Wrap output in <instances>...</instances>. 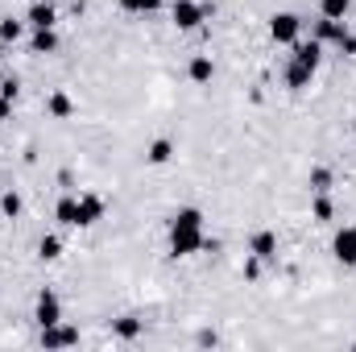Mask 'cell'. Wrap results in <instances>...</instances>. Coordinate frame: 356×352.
<instances>
[{
  "label": "cell",
  "instance_id": "obj_3",
  "mask_svg": "<svg viewBox=\"0 0 356 352\" xmlns=\"http://www.w3.org/2000/svg\"><path fill=\"white\" fill-rule=\"evenodd\" d=\"M298 33H302L298 13H273V17H269V38H273L277 46H294Z\"/></svg>",
  "mask_w": 356,
  "mask_h": 352
},
{
  "label": "cell",
  "instance_id": "obj_22",
  "mask_svg": "<svg viewBox=\"0 0 356 352\" xmlns=\"http://www.w3.org/2000/svg\"><path fill=\"white\" fill-rule=\"evenodd\" d=\"M21 33H25V21H17V17L0 21V42H21Z\"/></svg>",
  "mask_w": 356,
  "mask_h": 352
},
{
  "label": "cell",
  "instance_id": "obj_14",
  "mask_svg": "<svg viewBox=\"0 0 356 352\" xmlns=\"http://www.w3.org/2000/svg\"><path fill=\"white\" fill-rule=\"evenodd\" d=\"M311 220H315V224H332V220H336V203H332L327 191H315V199H311Z\"/></svg>",
  "mask_w": 356,
  "mask_h": 352
},
{
  "label": "cell",
  "instance_id": "obj_2",
  "mask_svg": "<svg viewBox=\"0 0 356 352\" xmlns=\"http://www.w3.org/2000/svg\"><path fill=\"white\" fill-rule=\"evenodd\" d=\"M170 21H175V29L191 33V29H199L207 21V4H199V0H175L170 4Z\"/></svg>",
  "mask_w": 356,
  "mask_h": 352
},
{
  "label": "cell",
  "instance_id": "obj_8",
  "mask_svg": "<svg viewBox=\"0 0 356 352\" xmlns=\"http://www.w3.org/2000/svg\"><path fill=\"white\" fill-rule=\"evenodd\" d=\"M42 344L46 349H71V344H79V328H63V323L42 328Z\"/></svg>",
  "mask_w": 356,
  "mask_h": 352
},
{
  "label": "cell",
  "instance_id": "obj_19",
  "mask_svg": "<svg viewBox=\"0 0 356 352\" xmlns=\"http://www.w3.org/2000/svg\"><path fill=\"white\" fill-rule=\"evenodd\" d=\"M353 8V0H319V17H332V21H344Z\"/></svg>",
  "mask_w": 356,
  "mask_h": 352
},
{
  "label": "cell",
  "instance_id": "obj_29",
  "mask_svg": "<svg viewBox=\"0 0 356 352\" xmlns=\"http://www.w3.org/2000/svg\"><path fill=\"white\" fill-rule=\"evenodd\" d=\"M353 133H356V120H353Z\"/></svg>",
  "mask_w": 356,
  "mask_h": 352
},
{
  "label": "cell",
  "instance_id": "obj_20",
  "mask_svg": "<svg viewBox=\"0 0 356 352\" xmlns=\"http://www.w3.org/2000/svg\"><path fill=\"white\" fill-rule=\"evenodd\" d=\"M0 211H4L8 220H17V216L25 211V199H21L17 191H4V195H0Z\"/></svg>",
  "mask_w": 356,
  "mask_h": 352
},
{
  "label": "cell",
  "instance_id": "obj_5",
  "mask_svg": "<svg viewBox=\"0 0 356 352\" xmlns=\"http://www.w3.org/2000/svg\"><path fill=\"white\" fill-rule=\"evenodd\" d=\"M332 257L340 265H356V224L340 228V232L332 237Z\"/></svg>",
  "mask_w": 356,
  "mask_h": 352
},
{
  "label": "cell",
  "instance_id": "obj_16",
  "mask_svg": "<svg viewBox=\"0 0 356 352\" xmlns=\"http://www.w3.org/2000/svg\"><path fill=\"white\" fill-rule=\"evenodd\" d=\"M170 158H175V141H170V137L149 141V150H145V162H149V166H166Z\"/></svg>",
  "mask_w": 356,
  "mask_h": 352
},
{
  "label": "cell",
  "instance_id": "obj_11",
  "mask_svg": "<svg viewBox=\"0 0 356 352\" xmlns=\"http://www.w3.org/2000/svg\"><path fill=\"white\" fill-rule=\"evenodd\" d=\"M211 75H216L211 54H195V58L186 63V79H191V83H211Z\"/></svg>",
  "mask_w": 356,
  "mask_h": 352
},
{
  "label": "cell",
  "instance_id": "obj_10",
  "mask_svg": "<svg viewBox=\"0 0 356 352\" xmlns=\"http://www.w3.org/2000/svg\"><path fill=\"white\" fill-rule=\"evenodd\" d=\"M54 21H58V8H54L50 0H33V4H29V25H33V29H50Z\"/></svg>",
  "mask_w": 356,
  "mask_h": 352
},
{
  "label": "cell",
  "instance_id": "obj_25",
  "mask_svg": "<svg viewBox=\"0 0 356 352\" xmlns=\"http://www.w3.org/2000/svg\"><path fill=\"white\" fill-rule=\"evenodd\" d=\"M245 278H249V282H257V278H261V257H253V253H249V262H245Z\"/></svg>",
  "mask_w": 356,
  "mask_h": 352
},
{
  "label": "cell",
  "instance_id": "obj_18",
  "mask_svg": "<svg viewBox=\"0 0 356 352\" xmlns=\"http://www.w3.org/2000/svg\"><path fill=\"white\" fill-rule=\"evenodd\" d=\"M112 332H116L120 340H137V336L145 332V323H141L137 315H120V319H112Z\"/></svg>",
  "mask_w": 356,
  "mask_h": 352
},
{
  "label": "cell",
  "instance_id": "obj_21",
  "mask_svg": "<svg viewBox=\"0 0 356 352\" xmlns=\"http://www.w3.org/2000/svg\"><path fill=\"white\" fill-rule=\"evenodd\" d=\"M38 257H42V262H58V257H63V241H58V237H42V241H38Z\"/></svg>",
  "mask_w": 356,
  "mask_h": 352
},
{
  "label": "cell",
  "instance_id": "obj_24",
  "mask_svg": "<svg viewBox=\"0 0 356 352\" xmlns=\"http://www.w3.org/2000/svg\"><path fill=\"white\" fill-rule=\"evenodd\" d=\"M120 8H124V13H158L162 0H120Z\"/></svg>",
  "mask_w": 356,
  "mask_h": 352
},
{
  "label": "cell",
  "instance_id": "obj_9",
  "mask_svg": "<svg viewBox=\"0 0 356 352\" xmlns=\"http://www.w3.org/2000/svg\"><path fill=\"white\" fill-rule=\"evenodd\" d=\"M344 33H348V25H344V21H332V17H319V21H315V42H319V46H327V42H336V46H340V38H344Z\"/></svg>",
  "mask_w": 356,
  "mask_h": 352
},
{
  "label": "cell",
  "instance_id": "obj_12",
  "mask_svg": "<svg viewBox=\"0 0 356 352\" xmlns=\"http://www.w3.org/2000/svg\"><path fill=\"white\" fill-rule=\"evenodd\" d=\"M46 112H50L54 120H71V116H75V99H71L67 91H50V95H46Z\"/></svg>",
  "mask_w": 356,
  "mask_h": 352
},
{
  "label": "cell",
  "instance_id": "obj_1",
  "mask_svg": "<svg viewBox=\"0 0 356 352\" xmlns=\"http://www.w3.org/2000/svg\"><path fill=\"white\" fill-rule=\"evenodd\" d=\"M203 249H207L203 211L199 207H178L170 216V253L175 257H191V253H203Z\"/></svg>",
  "mask_w": 356,
  "mask_h": 352
},
{
  "label": "cell",
  "instance_id": "obj_30",
  "mask_svg": "<svg viewBox=\"0 0 356 352\" xmlns=\"http://www.w3.org/2000/svg\"><path fill=\"white\" fill-rule=\"evenodd\" d=\"M353 349H356V344H353Z\"/></svg>",
  "mask_w": 356,
  "mask_h": 352
},
{
  "label": "cell",
  "instance_id": "obj_6",
  "mask_svg": "<svg viewBox=\"0 0 356 352\" xmlns=\"http://www.w3.org/2000/svg\"><path fill=\"white\" fill-rule=\"evenodd\" d=\"M249 253L261 257V262H273V257H277V232H273V228H257V232L249 237Z\"/></svg>",
  "mask_w": 356,
  "mask_h": 352
},
{
  "label": "cell",
  "instance_id": "obj_15",
  "mask_svg": "<svg viewBox=\"0 0 356 352\" xmlns=\"http://www.w3.org/2000/svg\"><path fill=\"white\" fill-rule=\"evenodd\" d=\"M58 50V33H54V25L50 29H33V38H29V54H54Z\"/></svg>",
  "mask_w": 356,
  "mask_h": 352
},
{
  "label": "cell",
  "instance_id": "obj_27",
  "mask_svg": "<svg viewBox=\"0 0 356 352\" xmlns=\"http://www.w3.org/2000/svg\"><path fill=\"white\" fill-rule=\"evenodd\" d=\"M17 79H4V83H0V95H4V99H17Z\"/></svg>",
  "mask_w": 356,
  "mask_h": 352
},
{
  "label": "cell",
  "instance_id": "obj_13",
  "mask_svg": "<svg viewBox=\"0 0 356 352\" xmlns=\"http://www.w3.org/2000/svg\"><path fill=\"white\" fill-rule=\"evenodd\" d=\"M311 79H315V71H311V67H302L298 58H290V63H286V88H290V91L311 88Z\"/></svg>",
  "mask_w": 356,
  "mask_h": 352
},
{
  "label": "cell",
  "instance_id": "obj_23",
  "mask_svg": "<svg viewBox=\"0 0 356 352\" xmlns=\"http://www.w3.org/2000/svg\"><path fill=\"white\" fill-rule=\"evenodd\" d=\"M332 182H336V175L327 166H315L311 170V191H332Z\"/></svg>",
  "mask_w": 356,
  "mask_h": 352
},
{
  "label": "cell",
  "instance_id": "obj_7",
  "mask_svg": "<svg viewBox=\"0 0 356 352\" xmlns=\"http://www.w3.org/2000/svg\"><path fill=\"white\" fill-rule=\"evenodd\" d=\"M104 211H108V203L99 199V195H79V228H91V224H99L104 220Z\"/></svg>",
  "mask_w": 356,
  "mask_h": 352
},
{
  "label": "cell",
  "instance_id": "obj_28",
  "mask_svg": "<svg viewBox=\"0 0 356 352\" xmlns=\"http://www.w3.org/2000/svg\"><path fill=\"white\" fill-rule=\"evenodd\" d=\"M8 116H13V99H4V95H0V120H8Z\"/></svg>",
  "mask_w": 356,
  "mask_h": 352
},
{
  "label": "cell",
  "instance_id": "obj_26",
  "mask_svg": "<svg viewBox=\"0 0 356 352\" xmlns=\"http://www.w3.org/2000/svg\"><path fill=\"white\" fill-rule=\"evenodd\" d=\"M340 50H344L348 58H356V33H353V29H348V33L340 38Z\"/></svg>",
  "mask_w": 356,
  "mask_h": 352
},
{
  "label": "cell",
  "instance_id": "obj_4",
  "mask_svg": "<svg viewBox=\"0 0 356 352\" xmlns=\"http://www.w3.org/2000/svg\"><path fill=\"white\" fill-rule=\"evenodd\" d=\"M33 319H38V328H54V323H63V298H58L50 286H46V290H38Z\"/></svg>",
  "mask_w": 356,
  "mask_h": 352
},
{
  "label": "cell",
  "instance_id": "obj_17",
  "mask_svg": "<svg viewBox=\"0 0 356 352\" xmlns=\"http://www.w3.org/2000/svg\"><path fill=\"white\" fill-rule=\"evenodd\" d=\"M54 216H58V224L79 228V199H75V195H63V199H58V207H54Z\"/></svg>",
  "mask_w": 356,
  "mask_h": 352
}]
</instances>
